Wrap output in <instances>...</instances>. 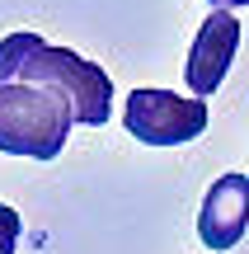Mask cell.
<instances>
[{"label":"cell","mask_w":249,"mask_h":254,"mask_svg":"<svg viewBox=\"0 0 249 254\" xmlns=\"http://www.w3.org/2000/svg\"><path fill=\"white\" fill-rule=\"evenodd\" d=\"M0 85H38V90L56 94L71 113V123L80 127L108 123V109H113L108 71L75 57L71 47H52L33 28L0 38Z\"/></svg>","instance_id":"cell-1"},{"label":"cell","mask_w":249,"mask_h":254,"mask_svg":"<svg viewBox=\"0 0 249 254\" xmlns=\"http://www.w3.org/2000/svg\"><path fill=\"white\" fill-rule=\"evenodd\" d=\"M71 113L38 85H0V151L28 160H56L71 136Z\"/></svg>","instance_id":"cell-2"},{"label":"cell","mask_w":249,"mask_h":254,"mask_svg":"<svg viewBox=\"0 0 249 254\" xmlns=\"http://www.w3.org/2000/svg\"><path fill=\"white\" fill-rule=\"evenodd\" d=\"M212 113L202 99H184L174 90H132L122 104V127L146 146H184L207 132Z\"/></svg>","instance_id":"cell-3"},{"label":"cell","mask_w":249,"mask_h":254,"mask_svg":"<svg viewBox=\"0 0 249 254\" xmlns=\"http://www.w3.org/2000/svg\"><path fill=\"white\" fill-rule=\"evenodd\" d=\"M235 52H240V19H235L231 9H212V14L202 19V28H198L193 52H188V66H184L193 99H207V94L221 90Z\"/></svg>","instance_id":"cell-4"},{"label":"cell","mask_w":249,"mask_h":254,"mask_svg":"<svg viewBox=\"0 0 249 254\" xmlns=\"http://www.w3.org/2000/svg\"><path fill=\"white\" fill-rule=\"evenodd\" d=\"M249 231V179L245 174H221L207 189L202 212H198V236L207 250H235Z\"/></svg>","instance_id":"cell-5"},{"label":"cell","mask_w":249,"mask_h":254,"mask_svg":"<svg viewBox=\"0 0 249 254\" xmlns=\"http://www.w3.org/2000/svg\"><path fill=\"white\" fill-rule=\"evenodd\" d=\"M19 236H24V221H19V212L0 202V254H14Z\"/></svg>","instance_id":"cell-6"},{"label":"cell","mask_w":249,"mask_h":254,"mask_svg":"<svg viewBox=\"0 0 249 254\" xmlns=\"http://www.w3.org/2000/svg\"><path fill=\"white\" fill-rule=\"evenodd\" d=\"M216 9H240V5H249V0H212Z\"/></svg>","instance_id":"cell-7"}]
</instances>
